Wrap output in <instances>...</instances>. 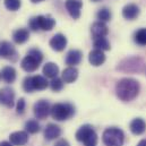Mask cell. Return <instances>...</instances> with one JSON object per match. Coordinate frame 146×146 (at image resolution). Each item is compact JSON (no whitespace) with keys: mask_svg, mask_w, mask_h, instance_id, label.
Wrapping results in <instances>:
<instances>
[{"mask_svg":"<svg viewBox=\"0 0 146 146\" xmlns=\"http://www.w3.org/2000/svg\"><path fill=\"white\" fill-rule=\"evenodd\" d=\"M115 93L121 101L130 102L139 93V83L134 78H122L115 85Z\"/></svg>","mask_w":146,"mask_h":146,"instance_id":"cell-1","label":"cell"},{"mask_svg":"<svg viewBox=\"0 0 146 146\" xmlns=\"http://www.w3.org/2000/svg\"><path fill=\"white\" fill-rule=\"evenodd\" d=\"M42 60H43L42 52L40 50H37V49H31L27 52V56L22 60L21 66L25 72L32 73V72H35L38 68V66L42 62Z\"/></svg>","mask_w":146,"mask_h":146,"instance_id":"cell-2","label":"cell"},{"mask_svg":"<svg viewBox=\"0 0 146 146\" xmlns=\"http://www.w3.org/2000/svg\"><path fill=\"white\" fill-rule=\"evenodd\" d=\"M76 139L82 142L85 146H96L98 144V135L90 125H84L77 130Z\"/></svg>","mask_w":146,"mask_h":146,"instance_id":"cell-3","label":"cell"},{"mask_svg":"<svg viewBox=\"0 0 146 146\" xmlns=\"http://www.w3.org/2000/svg\"><path fill=\"white\" fill-rule=\"evenodd\" d=\"M103 143L106 146H122L125 142L123 131L119 128H108L103 133Z\"/></svg>","mask_w":146,"mask_h":146,"instance_id":"cell-4","label":"cell"},{"mask_svg":"<svg viewBox=\"0 0 146 146\" xmlns=\"http://www.w3.org/2000/svg\"><path fill=\"white\" fill-rule=\"evenodd\" d=\"M51 115L58 121H64L75 114V108L69 103H56L51 108Z\"/></svg>","mask_w":146,"mask_h":146,"instance_id":"cell-5","label":"cell"},{"mask_svg":"<svg viewBox=\"0 0 146 146\" xmlns=\"http://www.w3.org/2000/svg\"><path fill=\"white\" fill-rule=\"evenodd\" d=\"M30 29L33 31H38V30H43V31H51L54 25H56V21L50 17V16H35L32 17L30 19Z\"/></svg>","mask_w":146,"mask_h":146,"instance_id":"cell-6","label":"cell"},{"mask_svg":"<svg viewBox=\"0 0 146 146\" xmlns=\"http://www.w3.org/2000/svg\"><path fill=\"white\" fill-rule=\"evenodd\" d=\"M0 58L15 61L17 59V52L14 45L8 41L0 42Z\"/></svg>","mask_w":146,"mask_h":146,"instance_id":"cell-7","label":"cell"},{"mask_svg":"<svg viewBox=\"0 0 146 146\" xmlns=\"http://www.w3.org/2000/svg\"><path fill=\"white\" fill-rule=\"evenodd\" d=\"M33 111H34V115L36 117L37 119H45L49 113L51 112V108H50V104L48 101L45 100H40L37 101L36 103L34 104V108H33Z\"/></svg>","mask_w":146,"mask_h":146,"instance_id":"cell-8","label":"cell"},{"mask_svg":"<svg viewBox=\"0 0 146 146\" xmlns=\"http://www.w3.org/2000/svg\"><path fill=\"white\" fill-rule=\"evenodd\" d=\"M15 103V93L10 87H3L0 90V104L13 108Z\"/></svg>","mask_w":146,"mask_h":146,"instance_id":"cell-9","label":"cell"},{"mask_svg":"<svg viewBox=\"0 0 146 146\" xmlns=\"http://www.w3.org/2000/svg\"><path fill=\"white\" fill-rule=\"evenodd\" d=\"M65 6L74 19H78L80 17V9L83 7L82 0H67Z\"/></svg>","mask_w":146,"mask_h":146,"instance_id":"cell-10","label":"cell"},{"mask_svg":"<svg viewBox=\"0 0 146 146\" xmlns=\"http://www.w3.org/2000/svg\"><path fill=\"white\" fill-rule=\"evenodd\" d=\"M49 44H50L52 50H54V51H62L66 48V45H67V37L65 36L64 34H61V33H58V34H56L50 40Z\"/></svg>","mask_w":146,"mask_h":146,"instance_id":"cell-11","label":"cell"},{"mask_svg":"<svg viewBox=\"0 0 146 146\" xmlns=\"http://www.w3.org/2000/svg\"><path fill=\"white\" fill-rule=\"evenodd\" d=\"M88 60L91 62V65L95 66V67H99L101 65L104 64L106 61V54L102 50H99V49H94L90 52V56H88Z\"/></svg>","mask_w":146,"mask_h":146,"instance_id":"cell-12","label":"cell"},{"mask_svg":"<svg viewBox=\"0 0 146 146\" xmlns=\"http://www.w3.org/2000/svg\"><path fill=\"white\" fill-rule=\"evenodd\" d=\"M139 11L141 10H139V7L137 5H135V3H128L122 9V16L126 19H128V21H133V19H135V18L138 17Z\"/></svg>","mask_w":146,"mask_h":146,"instance_id":"cell-13","label":"cell"},{"mask_svg":"<svg viewBox=\"0 0 146 146\" xmlns=\"http://www.w3.org/2000/svg\"><path fill=\"white\" fill-rule=\"evenodd\" d=\"M9 139L13 145L23 146L29 142V134L27 131H16V133L10 134Z\"/></svg>","mask_w":146,"mask_h":146,"instance_id":"cell-14","label":"cell"},{"mask_svg":"<svg viewBox=\"0 0 146 146\" xmlns=\"http://www.w3.org/2000/svg\"><path fill=\"white\" fill-rule=\"evenodd\" d=\"M91 31H92V34H93L94 38L95 37H106L108 35V33H109V29L106 25V23L100 22V21L99 22H95L92 25Z\"/></svg>","mask_w":146,"mask_h":146,"instance_id":"cell-15","label":"cell"},{"mask_svg":"<svg viewBox=\"0 0 146 146\" xmlns=\"http://www.w3.org/2000/svg\"><path fill=\"white\" fill-rule=\"evenodd\" d=\"M60 134H61L60 127L54 125V123H49L44 129V138L46 141L56 139V138H58L60 136Z\"/></svg>","mask_w":146,"mask_h":146,"instance_id":"cell-16","label":"cell"},{"mask_svg":"<svg viewBox=\"0 0 146 146\" xmlns=\"http://www.w3.org/2000/svg\"><path fill=\"white\" fill-rule=\"evenodd\" d=\"M83 59V53L79 50H70L66 56V64L69 67H74L75 65H78Z\"/></svg>","mask_w":146,"mask_h":146,"instance_id":"cell-17","label":"cell"},{"mask_svg":"<svg viewBox=\"0 0 146 146\" xmlns=\"http://www.w3.org/2000/svg\"><path fill=\"white\" fill-rule=\"evenodd\" d=\"M146 123L142 118H136L130 122V130L134 135H141L145 131Z\"/></svg>","mask_w":146,"mask_h":146,"instance_id":"cell-18","label":"cell"},{"mask_svg":"<svg viewBox=\"0 0 146 146\" xmlns=\"http://www.w3.org/2000/svg\"><path fill=\"white\" fill-rule=\"evenodd\" d=\"M30 37V32L26 29H19L17 31L14 32L13 34V40L15 41V43L17 44H23L25 43Z\"/></svg>","mask_w":146,"mask_h":146,"instance_id":"cell-19","label":"cell"},{"mask_svg":"<svg viewBox=\"0 0 146 146\" xmlns=\"http://www.w3.org/2000/svg\"><path fill=\"white\" fill-rule=\"evenodd\" d=\"M43 74L45 77L49 78H56L59 74V67L53 62H46L43 67Z\"/></svg>","mask_w":146,"mask_h":146,"instance_id":"cell-20","label":"cell"},{"mask_svg":"<svg viewBox=\"0 0 146 146\" xmlns=\"http://www.w3.org/2000/svg\"><path fill=\"white\" fill-rule=\"evenodd\" d=\"M78 77V70L75 67H68L62 72V80L65 83H74Z\"/></svg>","mask_w":146,"mask_h":146,"instance_id":"cell-21","label":"cell"},{"mask_svg":"<svg viewBox=\"0 0 146 146\" xmlns=\"http://www.w3.org/2000/svg\"><path fill=\"white\" fill-rule=\"evenodd\" d=\"M1 78L6 83H14L15 79H16V70L10 66L5 67L1 70Z\"/></svg>","mask_w":146,"mask_h":146,"instance_id":"cell-22","label":"cell"},{"mask_svg":"<svg viewBox=\"0 0 146 146\" xmlns=\"http://www.w3.org/2000/svg\"><path fill=\"white\" fill-rule=\"evenodd\" d=\"M32 80H33V88L34 91H42L45 90L49 85L46 78H44L41 75H36V76H32Z\"/></svg>","mask_w":146,"mask_h":146,"instance_id":"cell-23","label":"cell"},{"mask_svg":"<svg viewBox=\"0 0 146 146\" xmlns=\"http://www.w3.org/2000/svg\"><path fill=\"white\" fill-rule=\"evenodd\" d=\"M93 44H94L95 49H99V50H102V51L110 50V48H111L109 41L106 37H95L94 41H93Z\"/></svg>","mask_w":146,"mask_h":146,"instance_id":"cell-24","label":"cell"},{"mask_svg":"<svg viewBox=\"0 0 146 146\" xmlns=\"http://www.w3.org/2000/svg\"><path fill=\"white\" fill-rule=\"evenodd\" d=\"M134 40L138 45H142V46L146 45V29L138 30L134 35Z\"/></svg>","mask_w":146,"mask_h":146,"instance_id":"cell-25","label":"cell"},{"mask_svg":"<svg viewBox=\"0 0 146 146\" xmlns=\"http://www.w3.org/2000/svg\"><path fill=\"white\" fill-rule=\"evenodd\" d=\"M25 129L30 134H36L40 131V125L36 120H29L25 123Z\"/></svg>","mask_w":146,"mask_h":146,"instance_id":"cell-26","label":"cell"},{"mask_svg":"<svg viewBox=\"0 0 146 146\" xmlns=\"http://www.w3.org/2000/svg\"><path fill=\"white\" fill-rule=\"evenodd\" d=\"M22 6V1L21 0H5V7L8 10L11 11H16L21 8Z\"/></svg>","mask_w":146,"mask_h":146,"instance_id":"cell-27","label":"cell"},{"mask_svg":"<svg viewBox=\"0 0 146 146\" xmlns=\"http://www.w3.org/2000/svg\"><path fill=\"white\" fill-rule=\"evenodd\" d=\"M98 19L100 21V22H108L111 19V11H110L108 8H102V9H100L99 10V13H98Z\"/></svg>","mask_w":146,"mask_h":146,"instance_id":"cell-28","label":"cell"},{"mask_svg":"<svg viewBox=\"0 0 146 146\" xmlns=\"http://www.w3.org/2000/svg\"><path fill=\"white\" fill-rule=\"evenodd\" d=\"M50 87H51V90L54 91V92H59V91H61L62 87H64L62 79H60V78H58V77L53 78V79L51 80V83H50Z\"/></svg>","mask_w":146,"mask_h":146,"instance_id":"cell-29","label":"cell"},{"mask_svg":"<svg viewBox=\"0 0 146 146\" xmlns=\"http://www.w3.org/2000/svg\"><path fill=\"white\" fill-rule=\"evenodd\" d=\"M23 88L25 92L27 93H32L34 91L33 88V80H32V76H27L25 77L24 82H23Z\"/></svg>","mask_w":146,"mask_h":146,"instance_id":"cell-30","label":"cell"},{"mask_svg":"<svg viewBox=\"0 0 146 146\" xmlns=\"http://www.w3.org/2000/svg\"><path fill=\"white\" fill-rule=\"evenodd\" d=\"M25 107H26V103H25V100L22 98V99H19L18 100V102H17V113L18 114H23L24 112H25Z\"/></svg>","mask_w":146,"mask_h":146,"instance_id":"cell-31","label":"cell"},{"mask_svg":"<svg viewBox=\"0 0 146 146\" xmlns=\"http://www.w3.org/2000/svg\"><path fill=\"white\" fill-rule=\"evenodd\" d=\"M54 146H70V145H69V143H68L66 139H59V141L54 144Z\"/></svg>","mask_w":146,"mask_h":146,"instance_id":"cell-32","label":"cell"},{"mask_svg":"<svg viewBox=\"0 0 146 146\" xmlns=\"http://www.w3.org/2000/svg\"><path fill=\"white\" fill-rule=\"evenodd\" d=\"M0 146H13V144L11 143H8V142H1Z\"/></svg>","mask_w":146,"mask_h":146,"instance_id":"cell-33","label":"cell"},{"mask_svg":"<svg viewBox=\"0 0 146 146\" xmlns=\"http://www.w3.org/2000/svg\"><path fill=\"white\" fill-rule=\"evenodd\" d=\"M137 146H146V141L145 139H143V141H141L138 144H137Z\"/></svg>","mask_w":146,"mask_h":146,"instance_id":"cell-34","label":"cell"},{"mask_svg":"<svg viewBox=\"0 0 146 146\" xmlns=\"http://www.w3.org/2000/svg\"><path fill=\"white\" fill-rule=\"evenodd\" d=\"M33 3H38V2H42V1H44V0H31Z\"/></svg>","mask_w":146,"mask_h":146,"instance_id":"cell-35","label":"cell"},{"mask_svg":"<svg viewBox=\"0 0 146 146\" xmlns=\"http://www.w3.org/2000/svg\"><path fill=\"white\" fill-rule=\"evenodd\" d=\"M92 1H94V2H98V1H101V0H92Z\"/></svg>","mask_w":146,"mask_h":146,"instance_id":"cell-36","label":"cell"},{"mask_svg":"<svg viewBox=\"0 0 146 146\" xmlns=\"http://www.w3.org/2000/svg\"><path fill=\"white\" fill-rule=\"evenodd\" d=\"M0 78H1V73H0Z\"/></svg>","mask_w":146,"mask_h":146,"instance_id":"cell-37","label":"cell"}]
</instances>
